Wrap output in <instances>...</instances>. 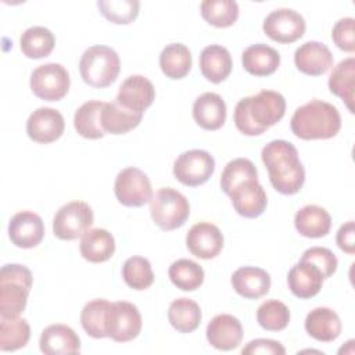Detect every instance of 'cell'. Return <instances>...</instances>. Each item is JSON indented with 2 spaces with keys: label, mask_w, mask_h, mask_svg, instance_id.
<instances>
[{
  "label": "cell",
  "mask_w": 355,
  "mask_h": 355,
  "mask_svg": "<svg viewBox=\"0 0 355 355\" xmlns=\"http://www.w3.org/2000/svg\"><path fill=\"white\" fill-rule=\"evenodd\" d=\"M284 112L286 100L279 92L261 90L236 104L234 125L245 136H258L276 125Z\"/></svg>",
  "instance_id": "6da1fadb"
},
{
  "label": "cell",
  "mask_w": 355,
  "mask_h": 355,
  "mask_svg": "<svg viewBox=\"0 0 355 355\" xmlns=\"http://www.w3.org/2000/svg\"><path fill=\"white\" fill-rule=\"evenodd\" d=\"M269 180L275 190L291 196L301 190L305 182V169L298 158V151L287 140H272L261 153Z\"/></svg>",
  "instance_id": "7a4b0ae2"
},
{
  "label": "cell",
  "mask_w": 355,
  "mask_h": 355,
  "mask_svg": "<svg viewBox=\"0 0 355 355\" xmlns=\"http://www.w3.org/2000/svg\"><path fill=\"white\" fill-rule=\"evenodd\" d=\"M293 133L302 140L331 139L341 128L338 110L323 100H311L298 107L290 121Z\"/></svg>",
  "instance_id": "3957f363"
},
{
  "label": "cell",
  "mask_w": 355,
  "mask_h": 355,
  "mask_svg": "<svg viewBox=\"0 0 355 355\" xmlns=\"http://www.w3.org/2000/svg\"><path fill=\"white\" fill-rule=\"evenodd\" d=\"M33 283L31 270L19 263H7L0 270V316L17 318L25 309Z\"/></svg>",
  "instance_id": "277c9868"
},
{
  "label": "cell",
  "mask_w": 355,
  "mask_h": 355,
  "mask_svg": "<svg viewBox=\"0 0 355 355\" xmlns=\"http://www.w3.org/2000/svg\"><path fill=\"white\" fill-rule=\"evenodd\" d=\"M121 69L116 51L108 46L96 44L85 50L79 61V72L92 87H107L114 83Z\"/></svg>",
  "instance_id": "5b68a950"
},
{
  "label": "cell",
  "mask_w": 355,
  "mask_h": 355,
  "mask_svg": "<svg viewBox=\"0 0 355 355\" xmlns=\"http://www.w3.org/2000/svg\"><path fill=\"white\" fill-rule=\"evenodd\" d=\"M150 214L161 230L169 232L186 223L190 215V204L180 191L162 187L150 200Z\"/></svg>",
  "instance_id": "8992f818"
},
{
  "label": "cell",
  "mask_w": 355,
  "mask_h": 355,
  "mask_svg": "<svg viewBox=\"0 0 355 355\" xmlns=\"http://www.w3.org/2000/svg\"><path fill=\"white\" fill-rule=\"evenodd\" d=\"M93 220V211L87 202L78 200L71 201L55 212L53 233L60 240H75L89 230Z\"/></svg>",
  "instance_id": "52a82bcc"
},
{
  "label": "cell",
  "mask_w": 355,
  "mask_h": 355,
  "mask_svg": "<svg viewBox=\"0 0 355 355\" xmlns=\"http://www.w3.org/2000/svg\"><path fill=\"white\" fill-rule=\"evenodd\" d=\"M29 83L36 97L46 101H58L68 93L71 79L64 65L49 62L33 69Z\"/></svg>",
  "instance_id": "ba28073f"
},
{
  "label": "cell",
  "mask_w": 355,
  "mask_h": 355,
  "mask_svg": "<svg viewBox=\"0 0 355 355\" xmlns=\"http://www.w3.org/2000/svg\"><path fill=\"white\" fill-rule=\"evenodd\" d=\"M215 171V159L205 150H189L182 153L173 162V175L184 186L204 184Z\"/></svg>",
  "instance_id": "9c48e42d"
},
{
  "label": "cell",
  "mask_w": 355,
  "mask_h": 355,
  "mask_svg": "<svg viewBox=\"0 0 355 355\" xmlns=\"http://www.w3.org/2000/svg\"><path fill=\"white\" fill-rule=\"evenodd\" d=\"M114 193L116 200L125 207H141L153 198L148 176L135 166H128L116 175Z\"/></svg>",
  "instance_id": "30bf717a"
},
{
  "label": "cell",
  "mask_w": 355,
  "mask_h": 355,
  "mask_svg": "<svg viewBox=\"0 0 355 355\" xmlns=\"http://www.w3.org/2000/svg\"><path fill=\"white\" fill-rule=\"evenodd\" d=\"M141 315L137 306L128 301L111 302L107 313V334L114 341L126 343L136 338L141 330Z\"/></svg>",
  "instance_id": "8fae6325"
},
{
  "label": "cell",
  "mask_w": 355,
  "mask_h": 355,
  "mask_svg": "<svg viewBox=\"0 0 355 355\" xmlns=\"http://www.w3.org/2000/svg\"><path fill=\"white\" fill-rule=\"evenodd\" d=\"M304 17L291 8H277L265 19L262 29L268 37L279 43H293L305 33Z\"/></svg>",
  "instance_id": "7c38bea8"
},
{
  "label": "cell",
  "mask_w": 355,
  "mask_h": 355,
  "mask_svg": "<svg viewBox=\"0 0 355 355\" xmlns=\"http://www.w3.org/2000/svg\"><path fill=\"white\" fill-rule=\"evenodd\" d=\"M65 122L60 111L49 107L35 110L26 121V133L36 143L55 141L64 133Z\"/></svg>",
  "instance_id": "4fadbf2b"
},
{
  "label": "cell",
  "mask_w": 355,
  "mask_h": 355,
  "mask_svg": "<svg viewBox=\"0 0 355 355\" xmlns=\"http://www.w3.org/2000/svg\"><path fill=\"white\" fill-rule=\"evenodd\" d=\"M44 225L42 218L32 211L17 212L8 223V237L19 248H33L43 240Z\"/></svg>",
  "instance_id": "5bb4252c"
},
{
  "label": "cell",
  "mask_w": 355,
  "mask_h": 355,
  "mask_svg": "<svg viewBox=\"0 0 355 355\" xmlns=\"http://www.w3.org/2000/svg\"><path fill=\"white\" fill-rule=\"evenodd\" d=\"M186 245L194 257L212 259L223 248V234L218 226L209 222H200L187 232Z\"/></svg>",
  "instance_id": "9a60e30c"
},
{
  "label": "cell",
  "mask_w": 355,
  "mask_h": 355,
  "mask_svg": "<svg viewBox=\"0 0 355 355\" xmlns=\"http://www.w3.org/2000/svg\"><path fill=\"white\" fill-rule=\"evenodd\" d=\"M155 89L143 75H130L119 86L116 101L135 112H144L154 101Z\"/></svg>",
  "instance_id": "2e32d148"
},
{
  "label": "cell",
  "mask_w": 355,
  "mask_h": 355,
  "mask_svg": "<svg viewBox=\"0 0 355 355\" xmlns=\"http://www.w3.org/2000/svg\"><path fill=\"white\" fill-rule=\"evenodd\" d=\"M208 343L220 351H230L237 348L243 340V326L240 320L227 313L216 315L207 326Z\"/></svg>",
  "instance_id": "e0dca14e"
},
{
  "label": "cell",
  "mask_w": 355,
  "mask_h": 355,
  "mask_svg": "<svg viewBox=\"0 0 355 355\" xmlns=\"http://www.w3.org/2000/svg\"><path fill=\"white\" fill-rule=\"evenodd\" d=\"M294 64L302 73L319 76L333 67V54L326 44L311 40L295 50Z\"/></svg>",
  "instance_id": "ac0fdd59"
},
{
  "label": "cell",
  "mask_w": 355,
  "mask_h": 355,
  "mask_svg": "<svg viewBox=\"0 0 355 355\" xmlns=\"http://www.w3.org/2000/svg\"><path fill=\"white\" fill-rule=\"evenodd\" d=\"M232 204L236 212L244 218H258L268 205V197L263 187L257 180H248L236 187L232 194Z\"/></svg>",
  "instance_id": "d6986e66"
},
{
  "label": "cell",
  "mask_w": 355,
  "mask_h": 355,
  "mask_svg": "<svg viewBox=\"0 0 355 355\" xmlns=\"http://www.w3.org/2000/svg\"><path fill=\"white\" fill-rule=\"evenodd\" d=\"M39 347L47 355H67L80 352V340L78 334L67 324H50L40 336Z\"/></svg>",
  "instance_id": "ffe728a7"
},
{
  "label": "cell",
  "mask_w": 355,
  "mask_h": 355,
  "mask_svg": "<svg viewBox=\"0 0 355 355\" xmlns=\"http://www.w3.org/2000/svg\"><path fill=\"white\" fill-rule=\"evenodd\" d=\"M322 272L311 262L300 261L295 263L287 276L290 291L302 300L315 297L323 286Z\"/></svg>",
  "instance_id": "44dd1931"
},
{
  "label": "cell",
  "mask_w": 355,
  "mask_h": 355,
  "mask_svg": "<svg viewBox=\"0 0 355 355\" xmlns=\"http://www.w3.org/2000/svg\"><path fill=\"white\" fill-rule=\"evenodd\" d=\"M193 118L205 130H218L226 121V104L218 93L207 92L193 104Z\"/></svg>",
  "instance_id": "7402d4cb"
},
{
  "label": "cell",
  "mask_w": 355,
  "mask_h": 355,
  "mask_svg": "<svg viewBox=\"0 0 355 355\" xmlns=\"http://www.w3.org/2000/svg\"><path fill=\"white\" fill-rule=\"evenodd\" d=\"M232 286L234 291L248 300L263 297L270 288V276L266 270L255 266L239 268L232 275Z\"/></svg>",
  "instance_id": "603a6c76"
},
{
  "label": "cell",
  "mask_w": 355,
  "mask_h": 355,
  "mask_svg": "<svg viewBox=\"0 0 355 355\" xmlns=\"http://www.w3.org/2000/svg\"><path fill=\"white\" fill-rule=\"evenodd\" d=\"M305 330L318 341L331 343L341 333V320L333 309L319 306L306 315Z\"/></svg>",
  "instance_id": "cb8c5ba5"
},
{
  "label": "cell",
  "mask_w": 355,
  "mask_h": 355,
  "mask_svg": "<svg viewBox=\"0 0 355 355\" xmlns=\"http://www.w3.org/2000/svg\"><path fill=\"white\" fill-rule=\"evenodd\" d=\"M244 69L254 76H268L280 65V54L273 47L257 43L248 46L241 54Z\"/></svg>",
  "instance_id": "d4e9b609"
},
{
  "label": "cell",
  "mask_w": 355,
  "mask_h": 355,
  "mask_svg": "<svg viewBox=\"0 0 355 355\" xmlns=\"http://www.w3.org/2000/svg\"><path fill=\"white\" fill-rule=\"evenodd\" d=\"M232 55L219 44L207 46L200 54V69L204 78L212 83L223 82L232 72Z\"/></svg>",
  "instance_id": "484cf974"
},
{
  "label": "cell",
  "mask_w": 355,
  "mask_h": 355,
  "mask_svg": "<svg viewBox=\"0 0 355 355\" xmlns=\"http://www.w3.org/2000/svg\"><path fill=\"white\" fill-rule=\"evenodd\" d=\"M294 226L301 236L319 239L330 232L331 216L319 205H305L297 211L294 216Z\"/></svg>",
  "instance_id": "4316f807"
},
{
  "label": "cell",
  "mask_w": 355,
  "mask_h": 355,
  "mask_svg": "<svg viewBox=\"0 0 355 355\" xmlns=\"http://www.w3.org/2000/svg\"><path fill=\"white\" fill-rule=\"evenodd\" d=\"M80 255L93 263H100L108 261L115 252L114 236L105 229H92L87 230L80 240Z\"/></svg>",
  "instance_id": "83f0119b"
},
{
  "label": "cell",
  "mask_w": 355,
  "mask_h": 355,
  "mask_svg": "<svg viewBox=\"0 0 355 355\" xmlns=\"http://www.w3.org/2000/svg\"><path fill=\"white\" fill-rule=\"evenodd\" d=\"M143 118L141 112H135L121 105L116 100L104 103L101 110V126L105 133L123 135L135 129Z\"/></svg>",
  "instance_id": "f1b7e54d"
},
{
  "label": "cell",
  "mask_w": 355,
  "mask_h": 355,
  "mask_svg": "<svg viewBox=\"0 0 355 355\" xmlns=\"http://www.w3.org/2000/svg\"><path fill=\"white\" fill-rule=\"evenodd\" d=\"M354 87H355V58L348 57L340 61L329 78V89L340 97L349 112H354Z\"/></svg>",
  "instance_id": "f546056e"
},
{
  "label": "cell",
  "mask_w": 355,
  "mask_h": 355,
  "mask_svg": "<svg viewBox=\"0 0 355 355\" xmlns=\"http://www.w3.org/2000/svg\"><path fill=\"white\" fill-rule=\"evenodd\" d=\"M103 107H104L103 101L89 100L76 110L73 116V126L82 137L96 140V139H101L105 135L101 126Z\"/></svg>",
  "instance_id": "4dcf8cb0"
},
{
  "label": "cell",
  "mask_w": 355,
  "mask_h": 355,
  "mask_svg": "<svg viewBox=\"0 0 355 355\" xmlns=\"http://www.w3.org/2000/svg\"><path fill=\"white\" fill-rule=\"evenodd\" d=\"M191 53L182 43H171L159 54V67L171 79H182L191 69Z\"/></svg>",
  "instance_id": "1f68e13d"
},
{
  "label": "cell",
  "mask_w": 355,
  "mask_h": 355,
  "mask_svg": "<svg viewBox=\"0 0 355 355\" xmlns=\"http://www.w3.org/2000/svg\"><path fill=\"white\" fill-rule=\"evenodd\" d=\"M169 323L179 333H191L201 323L200 305L186 297L178 298L171 302L168 309Z\"/></svg>",
  "instance_id": "d6a6232c"
},
{
  "label": "cell",
  "mask_w": 355,
  "mask_h": 355,
  "mask_svg": "<svg viewBox=\"0 0 355 355\" xmlns=\"http://www.w3.org/2000/svg\"><path fill=\"white\" fill-rule=\"evenodd\" d=\"M22 53L28 58L47 57L55 44V37L50 29L44 26H31L19 37Z\"/></svg>",
  "instance_id": "836d02e7"
},
{
  "label": "cell",
  "mask_w": 355,
  "mask_h": 355,
  "mask_svg": "<svg viewBox=\"0 0 355 355\" xmlns=\"http://www.w3.org/2000/svg\"><path fill=\"white\" fill-rule=\"evenodd\" d=\"M111 302L103 298L89 301L80 312V324L93 338H104L107 334V313Z\"/></svg>",
  "instance_id": "e575fe53"
},
{
  "label": "cell",
  "mask_w": 355,
  "mask_h": 355,
  "mask_svg": "<svg viewBox=\"0 0 355 355\" xmlns=\"http://www.w3.org/2000/svg\"><path fill=\"white\" fill-rule=\"evenodd\" d=\"M31 338L29 323L17 318H1L0 320V349L17 351L24 348Z\"/></svg>",
  "instance_id": "d590c367"
},
{
  "label": "cell",
  "mask_w": 355,
  "mask_h": 355,
  "mask_svg": "<svg viewBox=\"0 0 355 355\" xmlns=\"http://www.w3.org/2000/svg\"><path fill=\"white\" fill-rule=\"evenodd\" d=\"M171 282L183 291H194L204 282L202 268L191 259H178L175 261L168 270Z\"/></svg>",
  "instance_id": "8d00e7d4"
},
{
  "label": "cell",
  "mask_w": 355,
  "mask_h": 355,
  "mask_svg": "<svg viewBox=\"0 0 355 355\" xmlns=\"http://www.w3.org/2000/svg\"><path fill=\"white\" fill-rule=\"evenodd\" d=\"M257 179L258 171L252 161L247 158H236L226 164L220 175V189L225 191V194L230 196L232 191L240 184Z\"/></svg>",
  "instance_id": "74e56055"
},
{
  "label": "cell",
  "mask_w": 355,
  "mask_h": 355,
  "mask_svg": "<svg viewBox=\"0 0 355 355\" xmlns=\"http://www.w3.org/2000/svg\"><path fill=\"white\" fill-rule=\"evenodd\" d=\"M200 10L202 18L216 28H227L239 18V4L234 0H204Z\"/></svg>",
  "instance_id": "f35d334b"
},
{
  "label": "cell",
  "mask_w": 355,
  "mask_h": 355,
  "mask_svg": "<svg viewBox=\"0 0 355 355\" xmlns=\"http://www.w3.org/2000/svg\"><path fill=\"white\" fill-rule=\"evenodd\" d=\"M122 277L125 283L133 290H146L154 282L151 263L143 257H130L122 266Z\"/></svg>",
  "instance_id": "ab89813d"
},
{
  "label": "cell",
  "mask_w": 355,
  "mask_h": 355,
  "mask_svg": "<svg viewBox=\"0 0 355 355\" xmlns=\"http://www.w3.org/2000/svg\"><path fill=\"white\" fill-rule=\"evenodd\" d=\"M258 324L268 331H280L290 322V311L286 304L279 300H268L258 306Z\"/></svg>",
  "instance_id": "60d3db41"
},
{
  "label": "cell",
  "mask_w": 355,
  "mask_h": 355,
  "mask_svg": "<svg viewBox=\"0 0 355 355\" xmlns=\"http://www.w3.org/2000/svg\"><path fill=\"white\" fill-rule=\"evenodd\" d=\"M100 12L114 24H130L139 15L137 0H98Z\"/></svg>",
  "instance_id": "b9f144b4"
},
{
  "label": "cell",
  "mask_w": 355,
  "mask_h": 355,
  "mask_svg": "<svg viewBox=\"0 0 355 355\" xmlns=\"http://www.w3.org/2000/svg\"><path fill=\"white\" fill-rule=\"evenodd\" d=\"M300 261H306L313 263L323 275V279L330 277L336 270L338 261L336 255L326 247H311L304 251Z\"/></svg>",
  "instance_id": "7bdbcfd3"
},
{
  "label": "cell",
  "mask_w": 355,
  "mask_h": 355,
  "mask_svg": "<svg viewBox=\"0 0 355 355\" xmlns=\"http://www.w3.org/2000/svg\"><path fill=\"white\" fill-rule=\"evenodd\" d=\"M331 39L336 46L347 53L355 51V19L352 17L341 18L331 31Z\"/></svg>",
  "instance_id": "ee69618b"
},
{
  "label": "cell",
  "mask_w": 355,
  "mask_h": 355,
  "mask_svg": "<svg viewBox=\"0 0 355 355\" xmlns=\"http://www.w3.org/2000/svg\"><path fill=\"white\" fill-rule=\"evenodd\" d=\"M243 355H258V354H263V355H284L286 349L284 347L275 340H269V338H257L250 341L243 349H241Z\"/></svg>",
  "instance_id": "f6af8a7d"
},
{
  "label": "cell",
  "mask_w": 355,
  "mask_h": 355,
  "mask_svg": "<svg viewBox=\"0 0 355 355\" xmlns=\"http://www.w3.org/2000/svg\"><path fill=\"white\" fill-rule=\"evenodd\" d=\"M355 229H354V222L349 220L347 223H344L336 236V243L338 245V248L349 255H352L355 252Z\"/></svg>",
  "instance_id": "bcb514c9"
}]
</instances>
